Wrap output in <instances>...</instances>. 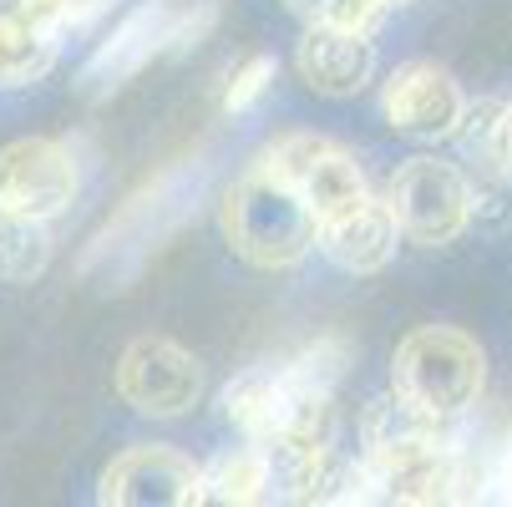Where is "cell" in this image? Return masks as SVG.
<instances>
[{"instance_id": "cell-1", "label": "cell", "mask_w": 512, "mask_h": 507, "mask_svg": "<svg viewBox=\"0 0 512 507\" xmlns=\"http://www.w3.org/2000/svg\"><path fill=\"white\" fill-rule=\"evenodd\" d=\"M218 229H224L229 249L254 269H289L320 244L315 208L269 168H254L224 193Z\"/></svg>"}, {"instance_id": "cell-2", "label": "cell", "mask_w": 512, "mask_h": 507, "mask_svg": "<svg viewBox=\"0 0 512 507\" xmlns=\"http://www.w3.org/2000/svg\"><path fill=\"white\" fill-rule=\"evenodd\" d=\"M391 381L406 401H416L421 411H431L436 421L467 411L482 396L487 381V360L482 345L467 330L452 325H421L396 345L391 360Z\"/></svg>"}, {"instance_id": "cell-3", "label": "cell", "mask_w": 512, "mask_h": 507, "mask_svg": "<svg viewBox=\"0 0 512 507\" xmlns=\"http://www.w3.org/2000/svg\"><path fill=\"white\" fill-rule=\"evenodd\" d=\"M269 173H279L289 188H295L315 219L330 224V219H345L360 203H371V188H365V173L360 163L330 137H315V132H284L274 148H269Z\"/></svg>"}, {"instance_id": "cell-4", "label": "cell", "mask_w": 512, "mask_h": 507, "mask_svg": "<svg viewBox=\"0 0 512 507\" xmlns=\"http://www.w3.org/2000/svg\"><path fill=\"white\" fill-rule=\"evenodd\" d=\"M386 203L411 244H452L472 219V183L442 158H411L386 183Z\"/></svg>"}, {"instance_id": "cell-5", "label": "cell", "mask_w": 512, "mask_h": 507, "mask_svg": "<svg viewBox=\"0 0 512 507\" xmlns=\"http://www.w3.org/2000/svg\"><path fill=\"white\" fill-rule=\"evenodd\" d=\"M117 391L142 416H183L203 401V366L168 335H142L117 360Z\"/></svg>"}, {"instance_id": "cell-6", "label": "cell", "mask_w": 512, "mask_h": 507, "mask_svg": "<svg viewBox=\"0 0 512 507\" xmlns=\"http://www.w3.org/2000/svg\"><path fill=\"white\" fill-rule=\"evenodd\" d=\"M77 158L51 137H21L0 153V213L21 219H56L77 198Z\"/></svg>"}, {"instance_id": "cell-7", "label": "cell", "mask_w": 512, "mask_h": 507, "mask_svg": "<svg viewBox=\"0 0 512 507\" xmlns=\"http://www.w3.org/2000/svg\"><path fill=\"white\" fill-rule=\"evenodd\" d=\"M203 487V472L173 447H132L102 472V502L117 507H178L198 502Z\"/></svg>"}, {"instance_id": "cell-8", "label": "cell", "mask_w": 512, "mask_h": 507, "mask_svg": "<svg viewBox=\"0 0 512 507\" xmlns=\"http://www.w3.org/2000/svg\"><path fill=\"white\" fill-rule=\"evenodd\" d=\"M381 107H386V122L406 137H457L462 117H467V97L462 87L447 77V71H436L431 61H411L401 66L396 77L386 82L381 92Z\"/></svg>"}, {"instance_id": "cell-9", "label": "cell", "mask_w": 512, "mask_h": 507, "mask_svg": "<svg viewBox=\"0 0 512 507\" xmlns=\"http://www.w3.org/2000/svg\"><path fill=\"white\" fill-rule=\"evenodd\" d=\"M295 66L320 97H355L376 77V41H371V31L310 26L295 51Z\"/></svg>"}, {"instance_id": "cell-10", "label": "cell", "mask_w": 512, "mask_h": 507, "mask_svg": "<svg viewBox=\"0 0 512 507\" xmlns=\"http://www.w3.org/2000/svg\"><path fill=\"white\" fill-rule=\"evenodd\" d=\"M168 41H178V46H188V31L173 21V11L168 6H142V11H132L117 31H112V41L87 61V71H82V82L87 87H117L122 77H132V71L142 66V61H153Z\"/></svg>"}, {"instance_id": "cell-11", "label": "cell", "mask_w": 512, "mask_h": 507, "mask_svg": "<svg viewBox=\"0 0 512 507\" xmlns=\"http://www.w3.org/2000/svg\"><path fill=\"white\" fill-rule=\"evenodd\" d=\"M396 234H401V224H396L391 203H376L371 198V203H360L355 213H345V219L320 224V249L345 274H376V269L391 264Z\"/></svg>"}, {"instance_id": "cell-12", "label": "cell", "mask_w": 512, "mask_h": 507, "mask_svg": "<svg viewBox=\"0 0 512 507\" xmlns=\"http://www.w3.org/2000/svg\"><path fill=\"white\" fill-rule=\"evenodd\" d=\"M457 137L487 173H512V102H502V97L467 102Z\"/></svg>"}, {"instance_id": "cell-13", "label": "cell", "mask_w": 512, "mask_h": 507, "mask_svg": "<svg viewBox=\"0 0 512 507\" xmlns=\"http://www.w3.org/2000/svg\"><path fill=\"white\" fill-rule=\"evenodd\" d=\"M51 264V234L41 219L21 213H0V279L6 284H31Z\"/></svg>"}, {"instance_id": "cell-14", "label": "cell", "mask_w": 512, "mask_h": 507, "mask_svg": "<svg viewBox=\"0 0 512 507\" xmlns=\"http://www.w3.org/2000/svg\"><path fill=\"white\" fill-rule=\"evenodd\" d=\"M203 482H208V497H218V502H259L269 487V452L234 447L203 472Z\"/></svg>"}, {"instance_id": "cell-15", "label": "cell", "mask_w": 512, "mask_h": 507, "mask_svg": "<svg viewBox=\"0 0 512 507\" xmlns=\"http://www.w3.org/2000/svg\"><path fill=\"white\" fill-rule=\"evenodd\" d=\"M310 26H345V31H371L386 0H289Z\"/></svg>"}, {"instance_id": "cell-16", "label": "cell", "mask_w": 512, "mask_h": 507, "mask_svg": "<svg viewBox=\"0 0 512 507\" xmlns=\"http://www.w3.org/2000/svg\"><path fill=\"white\" fill-rule=\"evenodd\" d=\"M274 82V61L269 56H254L244 71H234V82H229V97H224V112H249Z\"/></svg>"}, {"instance_id": "cell-17", "label": "cell", "mask_w": 512, "mask_h": 507, "mask_svg": "<svg viewBox=\"0 0 512 507\" xmlns=\"http://www.w3.org/2000/svg\"><path fill=\"white\" fill-rule=\"evenodd\" d=\"M386 6H406V0H386Z\"/></svg>"}]
</instances>
